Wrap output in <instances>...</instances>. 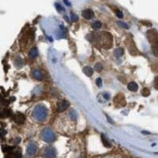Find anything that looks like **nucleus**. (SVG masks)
<instances>
[{
	"mask_svg": "<svg viewBox=\"0 0 158 158\" xmlns=\"http://www.w3.org/2000/svg\"><path fill=\"white\" fill-rule=\"evenodd\" d=\"M49 111L47 106L44 104H37L33 107L32 112H31V117L35 122L38 123H42V122L46 121L48 118Z\"/></svg>",
	"mask_w": 158,
	"mask_h": 158,
	"instance_id": "f257e3e1",
	"label": "nucleus"
},
{
	"mask_svg": "<svg viewBox=\"0 0 158 158\" xmlns=\"http://www.w3.org/2000/svg\"><path fill=\"white\" fill-rule=\"evenodd\" d=\"M95 38L98 39V43L100 46L104 47V48H110L112 44V36L111 34L109 32H101L99 34H97Z\"/></svg>",
	"mask_w": 158,
	"mask_h": 158,
	"instance_id": "f03ea898",
	"label": "nucleus"
},
{
	"mask_svg": "<svg viewBox=\"0 0 158 158\" xmlns=\"http://www.w3.org/2000/svg\"><path fill=\"white\" fill-rule=\"evenodd\" d=\"M40 139L45 143H51L56 141V134L50 128H44L40 133Z\"/></svg>",
	"mask_w": 158,
	"mask_h": 158,
	"instance_id": "7ed1b4c3",
	"label": "nucleus"
},
{
	"mask_svg": "<svg viewBox=\"0 0 158 158\" xmlns=\"http://www.w3.org/2000/svg\"><path fill=\"white\" fill-rule=\"evenodd\" d=\"M42 156L44 158H56L57 150L54 146H46L42 150Z\"/></svg>",
	"mask_w": 158,
	"mask_h": 158,
	"instance_id": "20e7f679",
	"label": "nucleus"
},
{
	"mask_svg": "<svg viewBox=\"0 0 158 158\" xmlns=\"http://www.w3.org/2000/svg\"><path fill=\"white\" fill-rule=\"evenodd\" d=\"M146 37H148V40L152 45V44L158 42V31L154 29H149L148 30V32H146Z\"/></svg>",
	"mask_w": 158,
	"mask_h": 158,
	"instance_id": "39448f33",
	"label": "nucleus"
},
{
	"mask_svg": "<svg viewBox=\"0 0 158 158\" xmlns=\"http://www.w3.org/2000/svg\"><path fill=\"white\" fill-rule=\"evenodd\" d=\"M37 151V145L35 143L30 142L26 145V155L29 157H32Z\"/></svg>",
	"mask_w": 158,
	"mask_h": 158,
	"instance_id": "423d86ee",
	"label": "nucleus"
},
{
	"mask_svg": "<svg viewBox=\"0 0 158 158\" xmlns=\"http://www.w3.org/2000/svg\"><path fill=\"white\" fill-rule=\"evenodd\" d=\"M113 102H114V104L117 107L124 106V105L126 104V100H125V97H124L123 94H117V95L114 97Z\"/></svg>",
	"mask_w": 158,
	"mask_h": 158,
	"instance_id": "0eeeda50",
	"label": "nucleus"
},
{
	"mask_svg": "<svg viewBox=\"0 0 158 158\" xmlns=\"http://www.w3.org/2000/svg\"><path fill=\"white\" fill-rule=\"evenodd\" d=\"M68 105H69V102L68 101H65V100H62V101H60L57 104L58 111H60V112L63 111V110H65L66 109H68Z\"/></svg>",
	"mask_w": 158,
	"mask_h": 158,
	"instance_id": "6e6552de",
	"label": "nucleus"
},
{
	"mask_svg": "<svg viewBox=\"0 0 158 158\" xmlns=\"http://www.w3.org/2000/svg\"><path fill=\"white\" fill-rule=\"evenodd\" d=\"M31 76L34 79L38 80V81H40V80H42L44 78V74L40 69H33L31 72Z\"/></svg>",
	"mask_w": 158,
	"mask_h": 158,
	"instance_id": "1a4fd4ad",
	"label": "nucleus"
},
{
	"mask_svg": "<svg viewBox=\"0 0 158 158\" xmlns=\"http://www.w3.org/2000/svg\"><path fill=\"white\" fill-rule=\"evenodd\" d=\"M13 119H14V121H15L16 123L23 124L24 122V120H26V117H24V115L23 114V113L18 112V113H16V114H14Z\"/></svg>",
	"mask_w": 158,
	"mask_h": 158,
	"instance_id": "9d476101",
	"label": "nucleus"
},
{
	"mask_svg": "<svg viewBox=\"0 0 158 158\" xmlns=\"http://www.w3.org/2000/svg\"><path fill=\"white\" fill-rule=\"evenodd\" d=\"M82 16H83V18L86 19V20H91V19L94 17V12L91 9H85V10H83Z\"/></svg>",
	"mask_w": 158,
	"mask_h": 158,
	"instance_id": "9b49d317",
	"label": "nucleus"
},
{
	"mask_svg": "<svg viewBox=\"0 0 158 158\" xmlns=\"http://www.w3.org/2000/svg\"><path fill=\"white\" fill-rule=\"evenodd\" d=\"M127 46H128L129 51H130V53H131L132 55H137L138 50H137V48H136V45H135L134 41L131 40V44H130V43L127 44Z\"/></svg>",
	"mask_w": 158,
	"mask_h": 158,
	"instance_id": "f8f14e48",
	"label": "nucleus"
},
{
	"mask_svg": "<svg viewBox=\"0 0 158 158\" xmlns=\"http://www.w3.org/2000/svg\"><path fill=\"white\" fill-rule=\"evenodd\" d=\"M127 88H128L131 92H137L139 89V86L136 82H130L128 86H127Z\"/></svg>",
	"mask_w": 158,
	"mask_h": 158,
	"instance_id": "ddd939ff",
	"label": "nucleus"
},
{
	"mask_svg": "<svg viewBox=\"0 0 158 158\" xmlns=\"http://www.w3.org/2000/svg\"><path fill=\"white\" fill-rule=\"evenodd\" d=\"M37 55H38V51H37V49L35 48V47L30 50L29 53V56L30 59H34V58H36Z\"/></svg>",
	"mask_w": 158,
	"mask_h": 158,
	"instance_id": "4468645a",
	"label": "nucleus"
},
{
	"mask_svg": "<svg viewBox=\"0 0 158 158\" xmlns=\"http://www.w3.org/2000/svg\"><path fill=\"white\" fill-rule=\"evenodd\" d=\"M124 54V50L122 48H116L114 50V56L116 58H121Z\"/></svg>",
	"mask_w": 158,
	"mask_h": 158,
	"instance_id": "2eb2a0df",
	"label": "nucleus"
},
{
	"mask_svg": "<svg viewBox=\"0 0 158 158\" xmlns=\"http://www.w3.org/2000/svg\"><path fill=\"white\" fill-rule=\"evenodd\" d=\"M83 72L87 76H91L93 74V68H90V66H85V68H83Z\"/></svg>",
	"mask_w": 158,
	"mask_h": 158,
	"instance_id": "dca6fc26",
	"label": "nucleus"
},
{
	"mask_svg": "<svg viewBox=\"0 0 158 158\" xmlns=\"http://www.w3.org/2000/svg\"><path fill=\"white\" fill-rule=\"evenodd\" d=\"M102 143H104V145L105 146V148H110V146H111L110 143L109 142V140L105 138L104 135H102Z\"/></svg>",
	"mask_w": 158,
	"mask_h": 158,
	"instance_id": "f3484780",
	"label": "nucleus"
},
{
	"mask_svg": "<svg viewBox=\"0 0 158 158\" xmlns=\"http://www.w3.org/2000/svg\"><path fill=\"white\" fill-rule=\"evenodd\" d=\"M23 65H24L23 59L20 57H17V59L15 60V65L17 66V68H21V66H23Z\"/></svg>",
	"mask_w": 158,
	"mask_h": 158,
	"instance_id": "a211bd4d",
	"label": "nucleus"
},
{
	"mask_svg": "<svg viewBox=\"0 0 158 158\" xmlns=\"http://www.w3.org/2000/svg\"><path fill=\"white\" fill-rule=\"evenodd\" d=\"M151 49H152V53H153V54L156 57H158V42L152 44V45H151Z\"/></svg>",
	"mask_w": 158,
	"mask_h": 158,
	"instance_id": "6ab92c4d",
	"label": "nucleus"
},
{
	"mask_svg": "<svg viewBox=\"0 0 158 158\" xmlns=\"http://www.w3.org/2000/svg\"><path fill=\"white\" fill-rule=\"evenodd\" d=\"M12 114V111L10 109H5L2 111V115L1 117H9V116Z\"/></svg>",
	"mask_w": 158,
	"mask_h": 158,
	"instance_id": "aec40b11",
	"label": "nucleus"
},
{
	"mask_svg": "<svg viewBox=\"0 0 158 158\" xmlns=\"http://www.w3.org/2000/svg\"><path fill=\"white\" fill-rule=\"evenodd\" d=\"M101 26H102V24L100 23L99 21L94 22V23L92 24V27L94 29H101Z\"/></svg>",
	"mask_w": 158,
	"mask_h": 158,
	"instance_id": "412c9836",
	"label": "nucleus"
},
{
	"mask_svg": "<svg viewBox=\"0 0 158 158\" xmlns=\"http://www.w3.org/2000/svg\"><path fill=\"white\" fill-rule=\"evenodd\" d=\"M142 95L143 97H148L149 95H150V91H149L148 88H143V91H142Z\"/></svg>",
	"mask_w": 158,
	"mask_h": 158,
	"instance_id": "4be33fe9",
	"label": "nucleus"
},
{
	"mask_svg": "<svg viewBox=\"0 0 158 158\" xmlns=\"http://www.w3.org/2000/svg\"><path fill=\"white\" fill-rule=\"evenodd\" d=\"M102 69V65L101 63H96V65H95V70L97 71H101Z\"/></svg>",
	"mask_w": 158,
	"mask_h": 158,
	"instance_id": "5701e85b",
	"label": "nucleus"
},
{
	"mask_svg": "<svg viewBox=\"0 0 158 158\" xmlns=\"http://www.w3.org/2000/svg\"><path fill=\"white\" fill-rule=\"evenodd\" d=\"M55 6H56L57 10L59 11V12H63V11H65V10H63V8L62 7V5L59 4V3H56V4H55Z\"/></svg>",
	"mask_w": 158,
	"mask_h": 158,
	"instance_id": "b1692460",
	"label": "nucleus"
},
{
	"mask_svg": "<svg viewBox=\"0 0 158 158\" xmlns=\"http://www.w3.org/2000/svg\"><path fill=\"white\" fill-rule=\"evenodd\" d=\"M96 84H97V86H98L99 88H101V87H102V78H97V80H96Z\"/></svg>",
	"mask_w": 158,
	"mask_h": 158,
	"instance_id": "393cba45",
	"label": "nucleus"
},
{
	"mask_svg": "<svg viewBox=\"0 0 158 158\" xmlns=\"http://www.w3.org/2000/svg\"><path fill=\"white\" fill-rule=\"evenodd\" d=\"M70 16H71V21H72V22L78 21V17H77V15H75L74 13H71V14H70Z\"/></svg>",
	"mask_w": 158,
	"mask_h": 158,
	"instance_id": "a878e982",
	"label": "nucleus"
},
{
	"mask_svg": "<svg viewBox=\"0 0 158 158\" xmlns=\"http://www.w3.org/2000/svg\"><path fill=\"white\" fill-rule=\"evenodd\" d=\"M116 16H117L119 19H122L123 18V13H122L120 10H116Z\"/></svg>",
	"mask_w": 158,
	"mask_h": 158,
	"instance_id": "bb28decb",
	"label": "nucleus"
},
{
	"mask_svg": "<svg viewBox=\"0 0 158 158\" xmlns=\"http://www.w3.org/2000/svg\"><path fill=\"white\" fill-rule=\"evenodd\" d=\"M154 88L156 90H158V76L155 77V79H154Z\"/></svg>",
	"mask_w": 158,
	"mask_h": 158,
	"instance_id": "cd10ccee",
	"label": "nucleus"
},
{
	"mask_svg": "<svg viewBox=\"0 0 158 158\" xmlns=\"http://www.w3.org/2000/svg\"><path fill=\"white\" fill-rule=\"evenodd\" d=\"M119 24H120L121 26H123L124 29H128V24H125V23H123V22H120V23H119Z\"/></svg>",
	"mask_w": 158,
	"mask_h": 158,
	"instance_id": "c85d7f7f",
	"label": "nucleus"
},
{
	"mask_svg": "<svg viewBox=\"0 0 158 158\" xmlns=\"http://www.w3.org/2000/svg\"><path fill=\"white\" fill-rule=\"evenodd\" d=\"M4 135H6V131L4 129H1V138H3Z\"/></svg>",
	"mask_w": 158,
	"mask_h": 158,
	"instance_id": "c756f323",
	"label": "nucleus"
},
{
	"mask_svg": "<svg viewBox=\"0 0 158 158\" xmlns=\"http://www.w3.org/2000/svg\"><path fill=\"white\" fill-rule=\"evenodd\" d=\"M63 2H65V4H66V6H70V2H69V1H66V0H65Z\"/></svg>",
	"mask_w": 158,
	"mask_h": 158,
	"instance_id": "7c9ffc66",
	"label": "nucleus"
},
{
	"mask_svg": "<svg viewBox=\"0 0 158 158\" xmlns=\"http://www.w3.org/2000/svg\"><path fill=\"white\" fill-rule=\"evenodd\" d=\"M106 118L109 119V121L110 122V123H113V121L111 120V119H110V117H109V116H107V115H106Z\"/></svg>",
	"mask_w": 158,
	"mask_h": 158,
	"instance_id": "2f4dec72",
	"label": "nucleus"
},
{
	"mask_svg": "<svg viewBox=\"0 0 158 158\" xmlns=\"http://www.w3.org/2000/svg\"><path fill=\"white\" fill-rule=\"evenodd\" d=\"M77 158H82V157H77Z\"/></svg>",
	"mask_w": 158,
	"mask_h": 158,
	"instance_id": "473e14b6",
	"label": "nucleus"
},
{
	"mask_svg": "<svg viewBox=\"0 0 158 158\" xmlns=\"http://www.w3.org/2000/svg\"><path fill=\"white\" fill-rule=\"evenodd\" d=\"M105 158H110V157H105Z\"/></svg>",
	"mask_w": 158,
	"mask_h": 158,
	"instance_id": "72a5a7b5",
	"label": "nucleus"
}]
</instances>
